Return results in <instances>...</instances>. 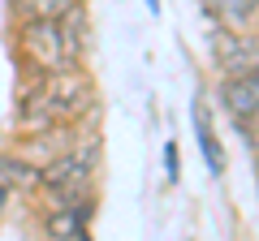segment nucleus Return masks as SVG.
Returning <instances> with one entry per match:
<instances>
[{"mask_svg": "<svg viewBox=\"0 0 259 241\" xmlns=\"http://www.w3.org/2000/svg\"><path fill=\"white\" fill-rule=\"evenodd\" d=\"M190 120H194V138H199V151H203V159H207V172H212V176H225V147H221V138H216L212 112H207V103H203V99H194Z\"/></svg>", "mask_w": 259, "mask_h": 241, "instance_id": "0eeeda50", "label": "nucleus"}, {"mask_svg": "<svg viewBox=\"0 0 259 241\" xmlns=\"http://www.w3.org/2000/svg\"><path fill=\"white\" fill-rule=\"evenodd\" d=\"M164 176L168 181L182 176V151H177V142H164Z\"/></svg>", "mask_w": 259, "mask_h": 241, "instance_id": "9d476101", "label": "nucleus"}, {"mask_svg": "<svg viewBox=\"0 0 259 241\" xmlns=\"http://www.w3.org/2000/svg\"><path fill=\"white\" fill-rule=\"evenodd\" d=\"M147 9H151V13H160V0H147Z\"/></svg>", "mask_w": 259, "mask_h": 241, "instance_id": "f8f14e48", "label": "nucleus"}, {"mask_svg": "<svg viewBox=\"0 0 259 241\" xmlns=\"http://www.w3.org/2000/svg\"><path fill=\"white\" fill-rule=\"evenodd\" d=\"M0 181H5L13 194H35L39 190V168L30 164L18 147H9V151H0Z\"/></svg>", "mask_w": 259, "mask_h": 241, "instance_id": "6e6552de", "label": "nucleus"}, {"mask_svg": "<svg viewBox=\"0 0 259 241\" xmlns=\"http://www.w3.org/2000/svg\"><path fill=\"white\" fill-rule=\"evenodd\" d=\"M212 26L229 30H259V0H199Z\"/></svg>", "mask_w": 259, "mask_h": 241, "instance_id": "423d86ee", "label": "nucleus"}, {"mask_svg": "<svg viewBox=\"0 0 259 241\" xmlns=\"http://www.w3.org/2000/svg\"><path fill=\"white\" fill-rule=\"evenodd\" d=\"M207 52H212V65H216L221 78L259 69V30L212 26V35H207Z\"/></svg>", "mask_w": 259, "mask_h": 241, "instance_id": "7ed1b4c3", "label": "nucleus"}, {"mask_svg": "<svg viewBox=\"0 0 259 241\" xmlns=\"http://www.w3.org/2000/svg\"><path fill=\"white\" fill-rule=\"evenodd\" d=\"M221 103L233 116L238 130H255L259 125V69H246V74H229L221 78Z\"/></svg>", "mask_w": 259, "mask_h": 241, "instance_id": "20e7f679", "label": "nucleus"}, {"mask_svg": "<svg viewBox=\"0 0 259 241\" xmlns=\"http://www.w3.org/2000/svg\"><path fill=\"white\" fill-rule=\"evenodd\" d=\"M35 82H39V91H44V99L52 103L56 120H65V125H78V120L95 108V82H91V74H87V65L52 69V74H39Z\"/></svg>", "mask_w": 259, "mask_h": 241, "instance_id": "f03ea898", "label": "nucleus"}, {"mask_svg": "<svg viewBox=\"0 0 259 241\" xmlns=\"http://www.w3.org/2000/svg\"><path fill=\"white\" fill-rule=\"evenodd\" d=\"M95 224V198L87 203H65V207H39V232L61 241H87Z\"/></svg>", "mask_w": 259, "mask_h": 241, "instance_id": "39448f33", "label": "nucleus"}, {"mask_svg": "<svg viewBox=\"0 0 259 241\" xmlns=\"http://www.w3.org/2000/svg\"><path fill=\"white\" fill-rule=\"evenodd\" d=\"M87 30H91L87 5L69 9L65 18H26V22H13V56H18L22 74L39 78V74H52V69L82 65Z\"/></svg>", "mask_w": 259, "mask_h": 241, "instance_id": "f257e3e1", "label": "nucleus"}, {"mask_svg": "<svg viewBox=\"0 0 259 241\" xmlns=\"http://www.w3.org/2000/svg\"><path fill=\"white\" fill-rule=\"evenodd\" d=\"M9 203H13V190L0 181V220H5V211H9Z\"/></svg>", "mask_w": 259, "mask_h": 241, "instance_id": "9b49d317", "label": "nucleus"}, {"mask_svg": "<svg viewBox=\"0 0 259 241\" xmlns=\"http://www.w3.org/2000/svg\"><path fill=\"white\" fill-rule=\"evenodd\" d=\"M87 0H9V18L26 22V18H65L69 9H78Z\"/></svg>", "mask_w": 259, "mask_h": 241, "instance_id": "1a4fd4ad", "label": "nucleus"}]
</instances>
